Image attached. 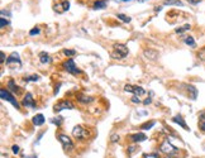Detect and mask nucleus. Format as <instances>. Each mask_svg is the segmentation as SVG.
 <instances>
[{
    "instance_id": "f257e3e1",
    "label": "nucleus",
    "mask_w": 205,
    "mask_h": 158,
    "mask_svg": "<svg viewBox=\"0 0 205 158\" xmlns=\"http://www.w3.org/2000/svg\"><path fill=\"white\" fill-rule=\"evenodd\" d=\"M129 53V51H128V47L124 46V44H115L114 46V52H113V58H117V60H122V58H126Z\"/></svg>"
},
{
    "instance_id": "f03ea898",
    "label": "nucleus",
    "mask_w": 205,
    "mask_h": 158,
    "mask_svg": "<svg viewBox=\"0 0 205 158\" xmlns=\"http://www.w3.org/2000/svg\"><path fill=\"white\" fill-rule=\"evenodd\" d=\"M6 66L10 68H19L22 67V61L17 52H13L8 58H6Z\"/></svg>"
},
{
    "instance_id": "7ed1b4c3",
    "label": "nucleus",
    "mask_w": 205,
    "mask_h": 158,
    "mask_svg": "<svg viewBox=\"0 0 205 158\" xmlns=\"http://www.w3.org/2000/svg\"><path fill=\"white\" fill-rule=\"evenodd\" d=\"M0 98H2L3 100H6V101H9V102H12V104L14 105V108L19 109V102H18L17 99L14 98V95L10 94L9 90H6V89H2V90H0Z\"/></svg>"
},
{
    "instance_id": "20e7f679",
    "label": "nucleus",
    "mask_w": 205,
    "mask_h": 158,
    "mask_svg": "<svg viewBox=\"0 0 205 158\" xmlns=\"http://www.w3.org/2000/svg\"><path fill=\"white\" fill-rule=\"evenodd\" d=\"M64 68H65L68 73H71V75H79V73L81 72L80 68H77L76 63H75V61H74L72 58L67 60V61L64 63Z\"/></svg>"
},
{
    "instance_id": "39448f33",
    "label": "nucleus",
    "mask_w": 205,
    "mask_h": 158,
    "mask_svg": "<svg viewBox=\"0 0 205 158\" xmlns=\"http://www.w3.org/2000/svg\"><path fill=\"white\" fill-rule=\"evenodd\" d=\"M65 109L72 110V109H74V104L71 102V101H68V100H61V101H58V102L55 105V108H53V110H55L56 113L62 111V110H65Z\"/></svg>"
},
{
    "instance_id": "423d86ee",
    "label": "nucleus",
    "mask_w": 205,
    "mask_h": 158,
    "mask_svg": "<svg viewBox=\"0 0 205 158\" xmlns=\"http://www.w3.org/2000/svg\"><path fill=\"white\" fill-rule=\"evenodd\" d=\"M124 91L134 94V96H142V95L146 94V91H145L143 87H141V86H132V85H126L124 86Z\"/></svg>"
},
{
    "instance_id": "0eeeda50",
    "label": "nucleus",
    "mask_w": 205,
    "mask_h": 158,
    "mask_svg": "<svg viewBox=\"0 0 205 158\" xmlns=\"http://www.w3.org/2000/svg\"><path fill=\"white\" fill-rule=\"evenodd\" d=\"M58 141L61 142V144L64 145L65 149H68V151L74 149V143H72V141H71V138H68L67 135L60 134V135H58Z\"/></svg>"
},
{
    "instance_id": "6e6552de",
    "label": "nucleus",
    "mask_w": 205,
    "mask_h": 158,
    "mask_svg": "<svg viewBox=\"0 0 205 158\" xmlns=\"http://www.w3.org/2000/svg\"><path fill=\"white\" fill-rule=\"evenodd\" d=\"M160 151H161L162 153H166V154H173V153H176V148H175V147H173L168 141H165V142L161 144Z\"/></svg>"
},
{
    "instance_id": "1a4fd4ad",
    "label": "nucleus",
    "mask_w": 205,
    "mask_h": 158,
    "mask_svg": "<svg viewBox=\"0 0 205 158\" xmlns=\"http://www.w3.org/2000/svg\"><path fill=\"white\" fill-rule=\"evenodd\" d=\"M25 108H36V101H34V99H33V96H32V94H27L23 98V102H22Z\"/></svg>"
},
{
    "instance_id": "9d476101",
    "label": "nucleus",
    "mask_w": 205,
    "mask_h": 158,
    "mask_svg": "<svg viewBox=\"0 0 205 158\" xmlns=\"http://www.w3.org/2000/svg\"><path fill=\"white\" fill-rule=\"evenodd\" d=\"M72 134H74V137H76V138H79V139H83V138H85L86 137V130H85V128H83L81 125H76L75 128H74V130H72Z\"/></svg>"
},
{
    "instance_id": "9b49d317",
    "label": "nucleus",
    "mask_w": 205,
    "mask_h": 158,
    "mask_svg": "<svg viewBox=\"0 0 205 158\" xmlns=\"http://www.w3.org/2000/svg\"><path fill=\"white\" fill-rule=\"evenodd\" d=\"M53 9L56 10L57 13H64V12H66V10L70 9V3L67 2V0H62L60 4H56Z\"/></svg>"
},
{
    "instance_id": "f8f14e48",
    "label": "nucleus",
    "mask_w": 205,
    "mask_h": 158,
    "mask_svg": "<svg viewBox=\"0 0 205 158\" xmlns=\"http://www.w3.org/2000/svg\"><path fill=\"white\" fill-rule=\"evenodd\" d=\"M172 121L176 123V124H179V125H181L185 130H189V126H188V124L185 123V120H184V118L181 117V115H176V117H173V118H172Z\"/></svg>"
},
{
    "instance_id": "ddd939ff",
    "label": "nucleus",
    "mask_w": 205,
    "mask_h": 158,
    "mask_svg": "<svg viewBox=\"0 0 205 158\" xmlns=\"http://www.w3.org/2000/svg\"><path fill=\"white\" fill-rule=\"evenodd\" d=\"M44 117L42 114H37V115H34V117L32 118V123L34 124V125H37V126H41V125H43L44 124Z\"/></svg>"
},
{
    "instance_id": "4468645a",
    "label": "nucleus",
    "mask_w": 205,
    "mask_h": 158,
    "mask_svg": "<svg viewBox=\"0 0 205 158\" xmlns=\"http://www.w3.org/2000/svg\"><path fill=\"white\" fill-rule=\"evenodd\" d=\"M39 61H41V63L47 65V63L52 62V58H51V56L47 53V52H41V53H39Z\"/></svg>"
},
{
    "instance_id": "2eb2a0df",
    "label": "nucleus",
    "mask_w": 205,
    "mask_h": 158,
    "mask_svg": "<svg viewBox=\"0 0 205 158\" xmlns=\"http://www.w3.org/2000/svg\"><path fill=\"white\" fill-rule=\"evenodd\" d=\"M186 87H188V91L190 92L189 98L192 99V100H195V99L198 98V90H196V87H195V86H192V85H188Z\"/></svg>"
},
{
    "instance_id": "dca6fc26",
    "label": "nucleus",
    "mask_w": 205,
    "mask_h": 158,
    "mask_svg": "<svg viewBox=\"0 0 205 158\" xmlns=\"http://www.w3.org/2000/svg\"><path fill=\"white\" fill-rule=\"evenodd\" d=\"M130 138H132L133 142H145L147 139V137L143 134V133H137V134L130 135Z\"/></svg>"
},
{
    "instance_id": "f3484780",
    "label": "nucleus",
    "mask_w": 205,
    "mask_h": 158,
    "mask_svg": "<svg viewBox=\"0 0 205 158\" xmlns=\"http://www.w3.org/2000/svg\"><path fill=\"white\" fill-rule=\"evenodd\" d=\"M145 56L149 60H156L158 57V53L156 51H153V49H146L145 51Z\"/></svg>"
},
{
    "instance_id": "a211bd4d",
    "label": "nucleus",
    "mask_w": 205,
    "mask_h": 158,
    "mask_svg": "<svg viewBox=\"0 0 205 158\" xmlns=\"http://www.w3.org/2000/svg\"><path fill=\"white\" fill-rule=\"evenodd\" d=\"M106 5H108L106 0H99V2H96V3L93 4V8H94L95 10H100V9H104Z\"/></svg>"
},
{
    "instance_id": "6ab92c4d",
    "label": "nucleus",
    "mask_w": 205,
    "mask_h": 158,
    "mask_svg": "<svg viewBox=\"0 0 205 158\" xmlns=\"http://www.w3.org/2000/svg\"><path fill=\"white\" fill-rule=\"evenodd\" d=\"M163 5H176V6H184V3L180 0H163Z\"/></svg>"
},
{
    "instance_id": "aec40b11",
    "label": "nucleus",
    "mask_w": 205,
    "mask_h": 158,
    "mask_svg": "<svg viewBox=\"0 0 205 158\" xmlns=\"http://www.w3.org/2000/svg\"><path fill=\"white\" fill-rule=\"evenodd\" d=\"M199 128L205 132V111H203L200 115H199Z\"/></svg>"
},
{
    "instance_id": "412c9836",
    "label": "nucleus",
    "mask_w": 205,
    "mask_h": 158,
    "mask_svg": "<svg viewBox=\"0 0 205 158\" xmlns=\"http://www.w3.org/2000/svg\"><path fill=\"white\" fill-rule=\"evenodd\" d=\"M8 87H9V90L10 91H13V92H19V87L15 85V82H14V80H9L8 81Z\"/></svg>"
},
{
    "instance_id": "4be33fe9",
    "label": "nucleus",
    "mask_w": 205,
    "mask_h": 158,
    "mask_svg": "<svg viewBox=\"0 0 205 158\" xmlns=\"http://www.w3.org/2000/svg\"><path fill=\"white\" fill-rule=\"evenodd\" d=\"M185 43L188 44V46H190V47H192V48H195L196 47V43H195V39H194L191 36H188V37H185Z\"/></svg>"
},
{
    "instance_id": "5701e85b",
    "label": "nucleus",
    "mask_w": 205,
    "mask_h": 158,
    "mask_svg": "<svg viewBox=\"0 0 205 158\" xmlns=\"http://www.w3.org/2000/svg\"><path fill=\"white\" fill-rule=\"evenodd\" d=\"M77 99H79V101H81V102H84V104H87V102H91L94 99L93 98H90V96H84V95H79L77 96Z\"/></svg>"
},
{
    "instance_id": "b1692460",
    "label": "nucleus",
    "mask_w": 205,
    "mask_h": 158,
    "mask_svg": "<svg viewBox=\"0 0 205 158\" xmlns=\"http://www.w3.org/2000/svg\"><path fill=\"white\" fill-rule=\"evenodd\" d=\"M190 28H191L190 24H185V25H182V27L176 28L175 32H176V33H184V32H186V30H190Z\"/></svg>"
},
{
    "instance_id": "393cba45",
    "label": "nucleus",
    "mask_w": 205,
    "mask_h": 158,
    "mask_svg": "<svg viewBox=\"0 0 205 158\" xmlns=\"http://www.w3.org/2000/svg\"><path fill=\"white\" fill-rule=\"evenodd\" d=\"M118 17V19H120L122 22H124V23H130V17H128V15H126V14H118L117 15Z\"/></svg>"
},
{
    "instance_id": "a878e982",
    "label": "nucleus",
    "mask_w": 205,
    "mask_h": 158,
    "mask_svg": "<svg viewBox=\"0 0 205 158\" xmlns=\"http://www.w3.org/2000/svg\"><path fill=\"white\" fill-rule=\"evenodd\" d=\"M39 80V76L38 75H32V76H28V77H24V81L27 82H36Z\"/></svg>"
},
{
    "instance_id": "bb28decb",
    "label": "nucleus",
    "mask_w": 205,
    "mask_h": 158,
    "mask_svg": "<svg viewBox=\"0 0 205 158\" xmlns=\"http://www.w3.org/2000/svg\"><path fill=\"white\" fill-rule=\"evenodd\" d=\"M155 124H156V121H153V120H152V121H149V123L143 124V125L141 126V128H142L143 130H148V129H151V128H152V126L155 125Z\"/></svg>"
},
{
    "instance_id": "cd10ccee",
    "label": "nucleus",
    "mask_w": 205,
    "mask_h": 158,
    "mask_svg": "<svg viewBox=\"0 0 205 158\" xmlns=\"http://www.w3.org/2000/svg\"><path fill=\"white\" fill-rule=\"evenodd\" d=\"M62 52H64V55H66V56H68V57L76 55V51H75V49H64Z\"/></svg>"
},
{
    "instance_id": "c85d7f7f",
    "label": "nucleus",
    "mask_w": 205,
    "mask_h": 158,
    "mask_svg": "<svg viewBox=\"0 0 205 158\" xmlns=\"http://www.w3.org/2000/svg\"><path fill=\"white\" fill-rule=\"evenodd\" d=\"M62 120H64L62 117H57V118H53V119H52V123L56 124L57 126H60L61 124H62Z\"/></svg>"
},
{
    "instance_id": "c756f323",
    "label": "nucleus",
    "mask_w": 205,
    "mask_h": 158,
    "mask_svg": "<svg viewBox=\"0 0 205 158\" xmlns=\"http://www.w3.org/2000/svg\"><path fill=\"white\" fill-rule=\"evenodd\" d=\"M6 25H9V20H6L5 18L0 19V28H5Z\"/></svg>"
},
{
    "instance_id": "7c9ffc66",
    "label": "nucleus",
    "mask_w": 205,
    "mask_h": 158,
    "mask_svg": "<svg viewBox=\"0 0 205 158\" xmlns=\"http://www.w3.org/2000/svg\"><path fill=\"white\" fill-rule=\"evenodd\" d=\"M39 32H41V30H39V28H37V27H36V28H33V29H30V30H29V36H36V34H39Z\"/></svg>"
},
{
    "instance_id": "2f4dec72",
    "label": "nucleus",
    "mask_w": 205,
    "mask_h": 158,
    "mask_svg": "<svg viewBox=\"0 0 205 158\" xmlns=\"http://www.w3.org/2000/svg\"><path fill=\"white\" fill-rule=\"evenodd\" d=\"M145 158H160L157 153H149V154H146Z\"/></svg>"
},
{
    "instance_id": "473e14b6",
    "label": "nucleus",
    "mask_w": 205,
    "mask_h": 158,
    "mask_svg": "<svg viewBox=\"0 0 205 158\" xmlns=\"http://www.w3.org/2000/svg\"><path fill=\"white\" fill-rule=\"evenodd\" d=\"M110 141H111L113 143L118 142V141H119V135H117V134H113V135H111V138H110Z\"/></svg>"
},
{
    "instance_id": "72a5a7b5",
    "label": "nucleus",
    "mask_w": 205,
    "mask_h": 158,
    "mask_svg": "<svg viewBox=\"0 0 205 158\" xmlns=\"http://www.w3.org/2000/svg\"><path fill=\"white\" fill-rule=\"evenodd\" d=\"M132 102H134V104H139V102H141V100H139V98H138V96H133V98H132Z\"/></svg>"
},
{
    "instance_id": "f704fd0d",
    "label": "nucleus",
    "mask_w": 205,
    "mask_h": 158,
    "mask_svg": "<svg viewBox=\"0 0 205 158\" xmlns=\"http://www.w3.org/2000/svg\"><path fill=\"white\" fill-rule=\"evenodd\" d=\"M13 153L14 154L19 153V145H13Z\"/></svg>"
},
{
    "instance_id": "c9c22d12",
    "label": "nucleus",
    "mask_w": 205,
    "mask_h": 158,
    "mask_svg": "<svg viewBox=\"0 0 205 158\" xmlns=\"http://www.w3.org/2000/svg\"><path fill=\"white\" fill-rule=\"evenodd\" d=\"M188 2H189L190 4H192V5H195V4H199L201 0H188Z\"/></svg>"
},
{
    "instance_id": "e433bc0d",
    "label": "nucleus",
    "mask_w": 205,
    "mask_h": 158,
    "mask_svg": "<svg viewBox=\"0 0 205 158\" xmlns=\"http://www.w3.org/2000/svg\"><path fill=\"white\" fill-rule=\"evenodd\" d=\"M151 101H152V100L148 98V99H146L145 101H143V104H145V105H148V104H151Z\"/></svg>"
},
{
    "instance_id": "4c0bfd02",
    "label": "nucleus",
    "mask_w": 205,
    "mask_h": 158,
    "mask_svg": "<svg viewBox=\"0 0 205 158\" xmlns=\"http://www.w3.org/2000/svg\"><path fill=\"white\" fill-rule=\"evenodd\" d=\"M161 10H162V6H156V8H155V12H156V13L161 12Z\"/></svg>"
},
{
    "instance_id": "58836bf2",
    "label": "nucleus",
    "mask_w": 205,
    "mask_h": 158,
    "mask_svg": "<svg viewBox=\"0 0 205 158\" xmlns=\"http://www.w3.org/2000/svg\"><path fill=\"white\" fill-rule=\"evenodd\" d=\"M5 61V55H4V52H2V63H4Z\"/></svg>"
},
{
    "instance_id": "ea45409f",
    "label": "nucleus",
    "mask_w": 205,
    "mask_h": 158,
    "mask_svg": "<svg viewBox=\"0 0 205 158\" xmlns=\"http://www.w3.org/2000/svg\"><path fill=\"white\" fill-rule=\"evenodd\" d=\"M58 90H60V85H58V86H56V89H55V95L58 92Z\"/></svg>"
},
{
    "instance_id": "a19ab883",
    "label": "nucleus",
    "mask_w": 205,
    "mask_h": 158,
    "mask_svg": "<svg viewBox=\"0 0 205 158\" xmlns=\"http://www.w3.org/2000/svg\"><path fill=\"white\" fill-rule=\"evenodd\" d=\"M139 3H145V2H148V0H138Z\"/></svg>"
},
{
    "instance_id": "79ce46f5",
    "label": "nucleus",
    "mask_w": 205,
    "mask_h": 158,
    "mask_svg": "<svg viewBox=\"0 0 205 158\" xmlns=\"http://www.w3.org/2000/svg\"><path fill=\"white\" fill-rule=\"evenodd\" d=\"M28 158H37V157H36V156H29Z\"/></svg>"
},
{
    "instance_id": "37998d69",
    "label": "nucleus",
    "mask_w": 205,
    "mask_h": 158,
    "mask_svg": "<svg viewBox=\"0 0 205 158\" xmlns=\"http://www.w3.org/2000/svg\"><path fill=\"white\" fill-rule=\"evenodd\" d=\"M120 2H130V0H120Z\"/></svg>"
},
{
    "instance_id": "c03bdc74",
    "label": "nucleus",
    "mask_w": 205,
    "mask_h": 158,
    "mask_svg": "<svg viewBox=\"0 0 205 158\" xmlns=\"http://www.w3.org/2000/svg\"><path fill=\"white\" fill-rule=\"evenodd\" d=\"M167 158H170V157H167Z\"/></svg>"
}]
</instances>
